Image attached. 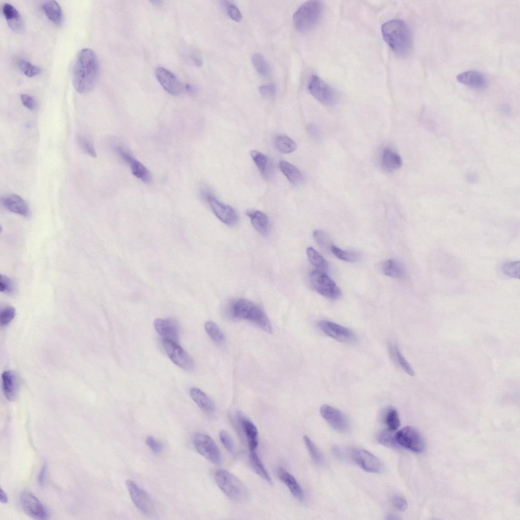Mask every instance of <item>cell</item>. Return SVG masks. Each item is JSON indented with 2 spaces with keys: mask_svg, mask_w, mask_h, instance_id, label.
<instances>
[{
  "mask_svg": "<svg viewBox=\"0 0 520 520\" xmlns=\"http://www.w3.org/2000/svg\"><path fill=\"white\" fill-rule=\"evenodd\" d=\"M4 206L9 211L25 217L30 216V211L25 200L18 195L10 194L2 199Z\"/></svg>",
  "mask_w": 520,
  "mask_h": 520,
  "instance_id": "obj_21",
  "label": "cell"
},
{
  "mask_svg": "<svg viewBox=\"0 0 520 520\" xmlns=\"http://www.w3.org/2000/svg\"><path fill=\"white\" fill-rule=\"evenodd\" d=\"M399 445L415 452H421L425 449L424 441L418 432L410 426L405 427L395 435Z\"/></svg>",
  "mask_w": 520,
  "mask_h": 520,
  "instance_id": "obj_10",
  "label": "cell"
},
{
  "mask_svg": "<svg viewBox=\"0 0 520 520\" xmlns=\"http://www.w3.org/2000/svg\"><path fill=\"white\" fill-rule=\"evenodd\" d=\"M252 63L257 72L262 76H267L269 66L264 56L258 52H255L251 57Z\"/></svg>",
  "mask_w": 520,
  "mask_h": 520,
  "instance_id": "obj_38",
  "label": "cell"
},
{
  "mask_svg": "<svg viewBox=\"0 0 520 520\" xmlns=\"http://www.w3.org/2000/svg\"><path fill=\"white\" fill-rule=\"evenodd\" d=\"M223 5L229 16L235 21L239 22L242 19V15L238 7L230 1L222 2Z\"/></svg>",
  "mask_w": 520,
  "mask_h": 520,
  "instance_id": "obj_45",
  "label": "cell"
},
{
  "mask_svg": "<svg viewBox=\"0 0 520 520\" xmlns=\"http://www.w3.org/2000/svg\"><path fill=\"white\" fill-rule=\"evenodd\" d=\"M519 262H508L504 264L502 268L503 272L507 276L515 278H519Z\"/></svg>",
  "mask_w": 520,
  "mask_h": 520,
  "instance_id": "obj_43",
  "label": "cell"
},
{
  "mask_svg": "<svg viewBox=\"0 0 520 520\" xmlns=\"http://www.w3.org/2000/svg\"><path fill=\"white\" fill-rule=\"evenodd\" d=\"M306 253L310 262L317 269L325 272L328 269V264L324 257L312 247H308Z\"/></svg>",
  "mask_w": 520,
  "mask_h": 520,
  "instance_id": "obj_33",
  "label": "cell"
},
{
  "mask_svg": "<svg viewBox=\"0 0 520 520\" xmlns=\"http://www.w3.org/2000/svg\"><path fill=\"white\" fill-rule=\"evenodd\" d=\"M20 505L23 511L30 517L45 519L49 516L48 510L43 503L32 493L23 492L20 496Z\"/></svg>",
  "mask_w": 520,
  "mask_h": 520,
  "instance_id": "obj_12",
  "label": "cell"
},
{
  "mask_svg": "<svg viewBox=\"0 0 520 520\" xmlns=\"http://www.w3.org/2000/svg\"><path fill=\"white\" fill-rule=\"evenodd\" d=\"M100 68L95 52L89 48H83L78 53L74 63L72 81L75 89L79 93L90 91L95 86Z\"/></svg>",
  "mask_w": 520,
  "mask_h": 520,
  "instance_id": "obj_1",
  "label": "cell"
},
{
  "mask_svg": "<svg viewBox=\"0 0 520 520\" xmlns=\"http://www.w3.org/2000/svg\"><path fill=\"white\" fill-rule=\"evenodd\" d=\"M303 440L309 453L314 462L318 465H321L323 463V458L318 448L308 436L306 435L304 436Z\"/></svg>",
  "mask_w": 520,
  "mask_h": 520,
  "instance_id": "obj_36",
  "label": "cell"
},
{
  "mask_svg": "<svg viewBox=\"0 0 520 520\" xmlns=\"http://www.w3.org/2000/svg\"><path fill=\"white\" fill-rule=\"evenodd\" d=\"M21 101L23 105L30 110H34L37 108V101L36 99L31 95L27 94H22L21 95Z\"/></svg>",
  "mask_w": 520,
  "mask_h": 520,
  "instance_id": "obj_54",
  "label": "cell"
},
{
  "mask_svg": "<svg viewBox=\"0 0 520 520\" xmlns=\"http://www.w3.org/2000/svg\"><path fill=\"white\" fill-rule=\"evenodd\" d=\"M162 344L168 356L175 364L187 371L193 370L192 359L177 342L163 339Z\"/></svg>",
  "mask_w": 520,
  "mask_h": 520,
  "instance_id": "obj_9",
  "label": "cell"
},
{
  "mask_svg": "<svg viewBox=\"0 0 520 520\" xmlns=\"http://www.w3.org/2000/svg\"><path fill=\"white\" fill-rule=\"evenodd\" d=\"M155 76L163 88L169 94L178 95L182 91V85L177 77L172 72L163 67H157Z\"/></svg>",
  "mask_w": 520,
  "mask_h": 520,
  "instance_id": "obj_17",
  "label": "cell"
},
{
  "mask_svg": "<svg viewBox=\"0 0 520 520\" xmlns=\"http://www.w3.org/2000/svg\"><path fill=\"white\" fill-rule=\"evenodd\" d=\"M394 351L397 360L401 368L408 374L413 376L415 375L413 370L405 358L403 356L398 347H395Z\"/></svg>",
  "mask_w": 520,
  "mask_h": 520,
  "instance_id": "obj_49",
  "label": "cell"
},
{
  "mask_svg": "<svg viewBox=\"0 0 520 520\" xmlns=\"http://www.w3.org/2000/svg\"><path fill=\"white\" fill-rule=\"evenodd\" d=\"M384 422L387 430L394 432L400 426L401 422L398 413L396 409L389 408L384 416Z\"/></svg>",
  "mask_w": 520,
  "mask_h": 520,
  "instance_id": "obj_37",
  "label": "cell"
},
{
  "mask_svg": "<svg viewBox=\"0 0 520 520\" xmlns=\"http://www.w3.org/2000/svg\"><path fill=\"white\" fill-rule=\"evenodd\" d=\"M275 144L276 148L284 153H291L297 148L295 142L289 137L283 135H279L276 137Z\"/></svg>",
  "mask_w": 520,
  "mask_h": 520,
  "instance_id": "obj_34",
  "label": "cell"
},
{
  "mask_svg": "<svg viewBox=\"0 0 520 520\" xmlns=\"http://www.w3.org/2000/svg\"><path fill=\"white\" fill-rule=\"evenodd\" d=\"M383 39L398 56H405L412 47V35L407 23L395 19L384 23L381 27Z\"/></svg>",
  "mask_w": 520,
  "mask_h": 520,
  "instance_id": "obj_2",
  "label": "cell"
},
{
  "mask_svg": "<svg viewBox=\"0 0 520 520\" xmlns=\"http://www.w3.org/2000/svg\"><path fill=\"white\" fill-rule=\"evenodd\" d=\"M238 418L245 434L250 451H255L258 443V433L255 425L241 413L238 412Z\"/></svg>",
  "mask_w": 520,
  "mask_h": 520,
  "instance_id": "obj_23",
  "label": "cell"
},
{
  "mask_svg": "<svg viewBox=\"0 0 520 520\" xmlns=\"http://www.w3.org/2000/svg\"><path fill=\"white\" fill-rule=\"evenodd\" d=\"M382 270L385 275L399 279H403L407 276L404 266L396 259H391L385 261L382 264Z\"/></svg>",
  "mask_w": 520,
  "mask_h": 520,
  "instance_id": "obj_29",
  "label": "cell"
},
{
  "mask_svg": "<svg viewBox=\"0 0 520 520\" xmlns=\"http://www.w3.org/2000/svg\"><path fill=\"white\" fill-rule=\"evenodd\" d=\"M2 9L10 28L16 32H22L24 29V23L16 8L9 3H5Z\"/></svg>",
  "mask_w": 520,
  "mask_h": 520,
  "instance_id": "obj_22",
  "label": "cell"
},
{
  "mask_svg": "<svg viewBox=\"0 0 520 520\" xmlns=\"http://www.w3.org/2000/svg\"><path fill=\"white\" fill-rule=\"evenodd\" d=\"M378 439L380 443L386 447L396 448L399 446L395 436L392 434V431L388 430L382 432L379 435Z\"/></svg>",
  "mask_w": 520,
  "mask_h": 520,
  "instance_id": "obj_41",
  "label": "cell"
},
{
  "mask_svg": "<svg viewBox=\"0 0 520 520\" xmlns=\"http://www.w3.org/2000/svg\"><path fill=\"white\" fill-rule=\"evenodd\" d=\"M319 411L322 417L335 430L340 432H345L348 430V422L345 415L339 410L329 405L323 404L321 406Z\"/></svg>",
  "mask_w": 520,
  "mask_h": 520,
  "instance_id": "obj_15",
  "label": "cell"
},
{
  "mask_svg": "<svg viewBox=\"0 0 520 520\" xmlns=\"http://www.w3.org/2000/svg\"><path fill=\"white\" fill-rule=\"evenodd\" d=\"M318 326L326 335L339 342L352 343L356 340L355 334L350 330L333 322L321 320Z\"/></svg>",
  "mask_w": 520,
  "mask_h": 520,
  "instance_id": "obj_13",
  "label": "cell"
},
{
  "mask_svg": "<svg viewBox=\"0 0 520 520\" xmlns=\"http://www.w3.org/2000/svg\"><path fill=\"white\" fill-rule=\"evenodd\" d=\"M352 457L355 462L364 471L377 473L382 470L379 460L368 451L361 448L352 450Z\"/></svg>",
  "mask_w": 520,
  "mask_h": 520,
  "instance_id": "obj_14",
  "label": "cell"
},
{
  "mask_svg": "<svg viewBox=\"0 0 520 520\" xmlns=\"http://www.w3.org/2000/svg\"><path fill=\"white\" fill-rule=\"evenodd\" d=\"M220 440L225 448L230 453H233L235 450L234 441L231 435L225 430L220 431L219 433Z\"/></svg>",
  "mask_w": 520,
  "mask_h": 520,
  "instance_id": "obj_47",
  "label": "cell"
},
{
  "mask_svg": "<svg viewBox=\"0 0 520 520\" xmlns=\"http://www.w3.org/2000/svg\"><path fill=\"white\" fill-rule=\"evenodd\" d=\"M279 478L286 485L291 494L296 499L302 501L304 499L303 491L295 478L285 469L279 467L277 470Z\"/></svg>",
  "mask_w": 520,
  "mask_h": 520,
  "instance_id": "obj_24",
  "label": "cell"
},
{
  "mask_svg": "<svg viewBox=\"0 0 520 520\" xmlns=\"http://www.w3.org/2000/svg\"><path fill=\"white\" fill-rule=\"evenodd\" d=\"M18 64L23 73L28 77L35 76L41 72V69L39 67L31 64L27 60H20Z\"/></svg>",
  "mask_w": 520,
  "mask_h": 520,
  "instance_id": "obj_42",
  "label": "cell"
},
{
  "mask_svg": "<svg viewBox=\"0 0 520 520\" xmlns=\"http://www.w3.org/2000/svg\"><path fill=\"white\" fill-rule=\"evenodd\" d=\"M214 479L219 488L231 500L244 503L249 499L248 491L245 485L234 475L223 469H218Z\"/></svg>",
  "mask_w": 520,
  "mask_h": 520,
  "instance_id": "obj_4",
  "label": "cell"
},
{
  "mask_svg": "<svg viewBox=\"0 0 520 520\" xmlns=\"http://www.w3.org/2000/svg\"><path fill=\"white\" fill-rule=\"evenodd\" d=\"M206 198L212 211L218 219L229 225L236 224L238 218L236 212L232 207L221 203L210 194H207Z\"/></svg>",
  "mask_w": 520,
  "mask_h": 520,
  "instance_id": "obj_16",
  "label": "cell"
},
{
  "mask_svg": "<svg viewBox=\"0 0 520 520\" xmlns=\"http://www.w3.org/2000/svg\"><path fill=\"white\" fill-rule=\"evenodd\" d=\"M313 234L315 241L318 245L324 249L331 250L332 244L329 237L325 232L320 230H316L313 232Z\"/></svg>",
  "mask_w": 520,
  "mask_h": 520,
  "instance_id": "obj_46",
  "label": "cell"
},
{
  "mask_svg": "<svg viewBox=\"0 0 520 520\" xmlns=\"http://www.w3.org/2000/svg\"><path fill=\"white\" fill-rule=\"evenodd\" d=\"M323 6L318 1H309L302 4L293 15L295 28L300 32H306L314 28L320 20Z\"/></svg>",
  "mask_w": 520,
  "mask_h": 520,
  "instance_id": "obj_5",
  "label": "cell"
},
{
  "mask_svg": "<svg viewBox=\"0 0 520 520\" xmlns=\"http://www.w3.org/2000/svg\"><path fill=\"white\" fill-rule=\"evenodd\" d=\"M246 214L257 231L263 235L268 233L269 221L268 216L265 213L256 210H250L247 211Z\"/></svg>",
  "mask_w": 520,
  "mask_h": 520,
  "instance_id": "obj_30",
  "label": "cell"
},
{
  "mask_svg": "<svg viewBox=\"0 0 520 520\" xmlns=\"http://www.w3.org/2000/svg\"><path fill=\"white\" fill-rule=\"evenodd\" d=\"M153 326L157 333L165 340L178 342L179 336V326L173 318H156Z\"/></svg>",
  "mask_w": 520,
  "mask_h": 520,
  "instance_id": "obj_18",
  "label": "cell"
},
{
  "mask_svg": "<svg viewBox=\"0 0 520 520\" xmlns=\"http://www.w3.org/2000/svg\"><path fill=\"white\" fill-rule=\"evenodd\" d=\"M279 166L280 171L292 184L299 185L305 181L303 174L292 164L285 160H281L279 162Z\"/></svg>",
  "mask_w": 520,
  "mask_h": 520,
  "instance_id": "obj_27",
  "label": "cell"
},
{
  "mask_svg": "<svg viewBox=\"0 0 520 520\" xmlns=\"http://www.w3.org/2000/svg\"><path fill=\"white\" fill-rule=\"evenodd\" d=\"M381 165L385 171L393 172L401 168L402 159L395 151L389 148H385L381 153Z\"/></svg>",
  "mask_w": 520,
  "mask_h": 520,
  "instance_id": "obj_26",
  "label": "cell"
},
{
  "mask_svg": "<svg viewBox=\"0 0 520 520\" xmlns=\"http://www.w3.org/2000/svg\"><path fill=\"white\" fill-rule=\"evenodd\" d=\"M47 465L44 464L40 471V472L38 477V482L40 485H42L44 484L45 480L46 472H47Z\"/></svg>",
  "mask_w": 520,
  "mask_h": 520,
  "instance_id": "obj_56",
  "label": "cell"
},
{
  "mask_svg": "<svg viewBox=\"0 0 520 520\" xmlns=\"http://www.w3.org/2000/svg\"><path fill=\"white\" fill-rule=\"evenodd\" d=\"M117 153L129 165L132 174L146 183L152 181V176L147 168L121 147L116 148Z\"/></svg>",
  "mask_w": 520,
  "mask_h": 520,
  "instance_id": "obj_19",
  "label": "cell"
},
{
  "mask_svg": "<svg viewBox=\"0 0 520 520\" xmlns=\"http://www.w3.org/2000/svg\"><path fill=\"white\" fill-rule=\"evenodd\" d=\"M308 89L314 98L324 105L333 106L338 102V95L334 89L316 75L310 78Z\"/></svg>",
  "mask_w": 520,
  "mask_h": 520,
  "instance_id": "obj_6",
  "label": "cell"
},
{
  "mask_svg": "<svg viewBox=\"0 0 520 520\" xmlns=\"http://www.w3.org/2000/svg\"><path fill=\"white\" fill-rule=\"evenodd\" d=\"M307 129L311 137L316 141L321 140V135L318 127L314 123H310L307 125Z\"/></svg>",
  "mask_w": 520,
  "mask_h": 520,
  "instance_id": "obj_55",
  "label": "cell"
},
{
  "mask_svg": "<svg viewBox=\"0 0 520 520\" xmlns=\"http://www.w3.org/2000/svg\"><path fill=\"white\" fill-rule=\"evenodd\" d=\"M309 277L313 288L322 296L332 300L337 299L341 296L340 289L325 272L313 270L310 273Z\"/></svg>",
  "mask_w": 520,
  "mask_h": 520,
  "instance_id": "obj_7",
  "label": "cell"
},
{
  "mask_svg": "<svg viewBox=\"0 0 520 520\" xmlns=\"http://www.w3.org/2000/svg\"><path fill=\"white\" fill-rule=\"evenodd\" d=\"M250 154L261 174L265 176L268 170V157L264 153L256 150L250 151Z\"/></svg>",
  "mask_w": 520,
  "mask_h": 520,
  "instance_id": "obj_35",
  "label": "cell"
},
{
  "mask_svg": "<svg viewBox=\"0 0 520 520\" xmlns=\"http://www.w3.org/2000/svg\"><path fill=\"white\" fill-rule=\"evenodd\" d=\"M394 507L399 511H404L407 508L406 500L400 496H394L391 499Z\"/></svg>",
  "mask_w": 520,
  "mask_h": 520,
  "instance_id": "obj_53",
  "label": "cell"
},
{
  "mask_svg": "<svg viewBox=\"0 0 520 520\" xmlns=\"http://www.w3.org/2000/svg\"><path fill=\"white\" fill-rule=\"evenodd\" d=\"M258 91L264 97H273L276 93V86L272 83L263 84L259 86Z\"/></svg>",
  "mask_w": 520,
  "mask_h": 520,
  "instance_id": "obj_51",
  "label": "cell"
},
{
  "mask_svg": "<svg viewBox=\"0 0 520 520\" xmlns=\"http://www.w3.org/2000/svg\"><path fill=\"white\" fill-rule=\"evenodd\" d=\"M77 141L80 147L92 157L96 156L95 150L89 140L82 136H77Z\"/></svg>",
  "mask_w": 520,
  "mask_h": 520,
  "instance_id": "obj_48",
  "label": "cell"
},
{
  "mask_svg": "<svg viewBox=\"0 0 520 520\" xmlns=\"http://www.w3.org/2000/svg\"><path fill=\"white\" fill-rule=\"evenodd\" d=\"M250 461L254 471L270 484H272V480L255 451H250Z\"/></svg>",
  "mask_w": 520,
  "mask_h": 520,
  "instance_id": "obj_32",
  "label": "cell"
},
{
  "mask_svg": "<svg viewBox=\"0 0 520 520\" xmlns=\"http://www.w3.org/2000/svg\"><path fill=\"white\" fill-rule=\"evenodd\" d=\"M42 9L47 17L53 23L60 25L63 22V16L62 9L58 3L55 1H47L42 5Z\"/></svg>",
  "mask_w": 520,
  "mask_h": 520,
  "instance_id": "obj_28",
  "label": "cell"
},
{
  "mask_svg": "<svg viewBox=\"0 0 520 520\" xmlns=\"http://www.w3.org/2000/svg\"><path fill=\"white\" fill-rule=\"evenodd\" d=\"M1 502L4 504L7 503L8 502L7 496L2 488L1 489Z\"/></svg>",
  "mask_w": 520,
  "mask_h": 520,
  "instance_id": "obj_57",
  "label": "cell"
},
{
  "mask_svg": "<svg viewBox=\"0 0 520 520\" xmlns=\"http://www.w3.org/2000/svg\"><path fill=\"white\" fill-rule=\"evenodd\" d=\"M2 387L7 400L15 399L18 389V384L15 374L11 371H5L2 374Z\"/></svg>",
  "mask_w": 520,
  "mask_h": 520,
  "instance_id": "obj_25",
  "label": "cell"
},
{
  "mask_svg": "<svg viewBox=\"0 0 520 520\" xmlns=\"http://www.w3.org/2000/svg\"><path fill=\"white\" fill-rule=\"evenodd\" d=\"M229 312L233 318L249 320L266 332H272L271 322L266 313L250 301L239 299L233 301L230 305Z\"/></svg>",
  "mask_w": 520,
  "mask_h": 520,
  "instance_id": "obj_3",
  "label": "cell"
},
{
  "mask_svg": "<svg viewBox=\"0 0 520 520\" xmlns=\"http://www.w3.org/2000/svg\"><path fill=\"white\" fill-rule=\"evenodd\" d=\"M189 394L192 400L203 411L209 413L214 411L213 402L202 391L197 387H192L190 389Z\"/></svg>",
  "mask_w": 520,
  "mask_h": 520,
  "instance_id": "obj_31",
  "label": "cell"
},
{
  "mask_svg": "<svg viewBox=\"0 0 520 520\" xmlns=\"http://www.w3.org/2000/svg\"><path fill=\"white\" fill-rule=\"evenodd\" d=\"M0 290L10 295H13L15 293L16 288L14 282L5 275L1 274Z\"/></svg>",
  "mask_w": 520,
  "mask_h": 520,
  "instance_id": "obj_44",
  "label": "cell"
},
{
  "mask_svg": "<svg viewBox=\"0 0 520 520\" xmlns=\"http://www.w3.org/2000/svg\"><path fill=\"white\" fill-rule=\"evenodd\" d=\"M16 311L14 308L8 306L4 308L0 314V322L2 326L8 325L14 318Z\"/></svg>",
  "mask_w": 520,
  "mask_h": 520,
  "instance_id": "obj_50",
  "label": "cell"
},
{
  "mask_svg": "<svg viewBox=\"0 0 520 520\" xmlns=\"http://www.w3.org/2000/svg\"><path fill=\"white\" fill-rule=\"evenodd\" d=\"M331 251L337 257L346 262H354L359 256L356 252L343 250L334 245H332Z\"/></svg>",
  "mask_w": 520,
  "mask_h": 520,
  "instance_id": "obj_40",
  "label": "cell"
},
{
  "mask_svg": "<svg viewBox=\"0 0 520 520\" xmlns=\"http://www.w3.org/2000/svg\"><path fill=\"white\" fill-rule=\"evenodd\" d=\"M456 79L459 82L474 89L483 90L488 85L486 77L477 71L463 72L457 75Z\"/></svg>",
  "mask_w": 520,
  "mask_h": 520,
  "instance_id": "obj_20",
  "label": "cell"
},
{
  "mask_svg": "<svg viewBox=\"0 0 520 520\" xmlns=\"http://www.w3.org/2000/svg\"><path fill=\"white\" fill-rule=\"evenodd\" d=\"M126 488L136 507L145 515H151L154 512V506L148 494L140 488L134 481L127 480Z\"/></svg>",
  "mask_w": 520,
  "mask_h": 520,
  "instance_id": "obj_11",
  "label": "cell"
},
{
  "mask_svg": "<svg viewBox=\"0 0 520 520\" xmlns=\"http://www.w3.org/2000/svg\"><path fill=\"white\" fill-rule=\"evenodd\" d=\"M204 328L209 336L215 342H221L224 339L223 333L218 326L214 322L212 321L206 322Z\"/></svg>",
  "mask_w": 520,
  "mask_h": 520,
  "instance_id": "obj_39",
  "label": "cell"
},
{
  "mask_svg": "<svg viewBox=\"0 0 520 520\" xmlns=\"http://www.w3.org/2000/svg\"><path fill=\"white\" fill-rule=\"evenodd\" d=\"M146 443L152 451L155 454H159L162 450V444L152 436L147 437Z\"/></svg>",
  "mask_w": 520,
  "mask_h": 520,
  "instance_id": "obj_52",
  "label": "cell"
},
{
  "mask_svg": "<svg viewBox=\"0 0 520 520\" xmlns=\"http://www.w3.org/2000/svg\"><path fill=\"white\" fill-rule=\"evenodd\" d=\"M193 444L197 452L215 464L221 462V454L216 442L208 435L196 433L193 437Z\"/></svg>",
  "mask_w": 520,
  "mask_h": 520,
  "instance_id": "obj_8",
  "label": "cell"
}]
</instances>
